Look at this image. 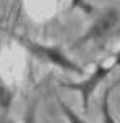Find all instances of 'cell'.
<instances>
[{
    "label": "cell",
    "instance_id": "obj_8",
    "mask_svg": "<svg viewBox=\"0 0 120 123\" xmlns=\"http://www.w3.org/2000/svg\"><path fill=\"white\" fill-rule=\"evenodd\" d=\"M0 123H10V122H7L5 118H0Z\"/></svg>",
    "mask_w": 120,
    "mask_h": 123
},
{
    "label": "cell",
    "instance_id": "obj_4",
    "mask_svg": "<svg viewBox=\"0 0 120 123\" xmlns=\"http://www.w3.org/2000/svg\"><path fill=\"white\" fill-rule=\"evenodd\" d=\"M59 105H61V110H63V113L67 117V120H69V123H86L84 120H81L77 115L73 112V108L69 107V105H66L64 102H59Z\"/></svg>",
    "mask_w": 120,
    "mask_h": 123
},
{
    "label": "cell",
    "instance_id": "obj_1",
    "mask_svg": "<svg viewBox=\"0 0 120 123\" xmlns=\"http://www.w3.org/2000/svg\"><path fill=\"white\" fill-rule=\"evenodd\" d=\"M117 23H119V12L115 8L107 10L105 13H102L100 18L87 30V33L84 35L82 38H79L77 44L92 41V39H100V38H104V36H107V35H110L112 31L115 30Z\"/></svg>",
    "mask_w": 120,
    "mask_h": 123
},
{
    "label": "cell",
    "instance_id": "obj_3",
    "mask_svg": "<svg viewBox=\"0 0 120 123\" xmlns=\"http://www.w3.org/2000/svg\"><path fill=\"white\" fill-rule=\"evenodd\" d=\"M112 71H113V67H110V66H107V67L105 66H97L95 72H94L87 80H82V82H79V84H66L67 89H73V90L81 92V95H82V107H84L86 112H87V107H89V97H91V94L94 92V89L100 84V80L105 79Z\"/></svg>",
    "mask_w": 120,
    "mask_h": 123
},
{
    "label": "cell",
    "instance_id": "obj_7",
    "mask_svg": "<svg viewBox=\"0 0 120 123\" xmlns=\"http://www.w3.org/2000/svg\"><path fill=\"white\" fill-rule=\"evenodd\" d=\"M27 123H35V105L30 108V113L27 115Z\"/></svg>",
    "mask_w": 120,
    "mask_h": 123
},
{
    "label": "cell",
    "instance_id": "obj_5",
    "mask_svg": "<svg viewBox=\"0 0 120 123\" xmlns=\"http://www.w3.org/2000/svg\"><path fill=\"white\" fill-rule=\"evenodd\" d=\"M102 115H104V123H115L110 117V110H109V92L104 97V102H102Z\"/></svg>",
    "mask_w": 120,
    "mask_h": 123
},
{
    "label": "cell",
    "instance_id": "obj_2",
    "mask_svg": "<svg viewBox=\"0 0 120 123\" xmlns=\"http://www.w3.org/2000/svg\"><path fill=\"white\" fill-rule=\"evenodd\" d=\"M28 49L35 54V56L41 57V59H46L49 62H54L56 66L63 67V69H67V71H73L76 74H81L82 71H81V67H77L74 64L73 61L69 59V57L63 54L58 48H49V46H41V44H36V43H27Z\"/></svg>",
    "mask_w": 120,
    "mask_h": 123
},
{
    "label": "cell",
    "instance_id": "obj_6",
    "mask_svg": "<svg viewBox=\"0 0 120 123\" xmlns=\"http://www.w3.org/2000/svg\"><path fill=\"white\" fill-rule=\"evenodd\" d=\"M8 100H10V94H8V90L3 87V84H0V105H5L8 104Z\"/></svg>",
    "mask_w": 120,
    "mask_h": 123
}]
</instances>
